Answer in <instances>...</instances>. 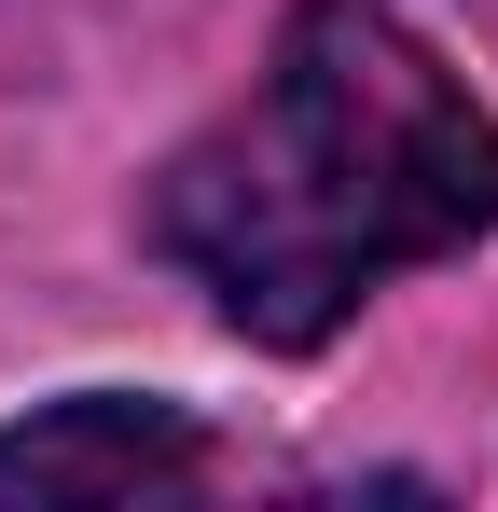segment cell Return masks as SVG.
Masks as SVG:
<instances>
[{"instance_id": "obj_1", "label": "cell", "mask_w": 498, "mask_h": 512, "mask_svg": "<svg viewBox=\"0 0 498 512\" xmlns=\"http://www.w3.org/2000/svg\"><path fill=\"white\" fill-rule=\"evenodd\" d=\"M498 222V125L402 14L305 0L277 70L153 180V250L249 346H319Z\"/></svg>"}, {"instance_id": "obj_2", "label": "cell", "mask_w": 498, "mask_h": 512, "mask_svg": "<svg viewBox=\"0 0 498 512\" xmlns=\"http://www.w3.org/2000/svg\"><path fill=\"white\" fill-rule=\"evenodd\" d=\"M166 485H208V429L180 402L83 388V402H42L28 429H0V499H166Z\"/></svg>"}]
</instances>
